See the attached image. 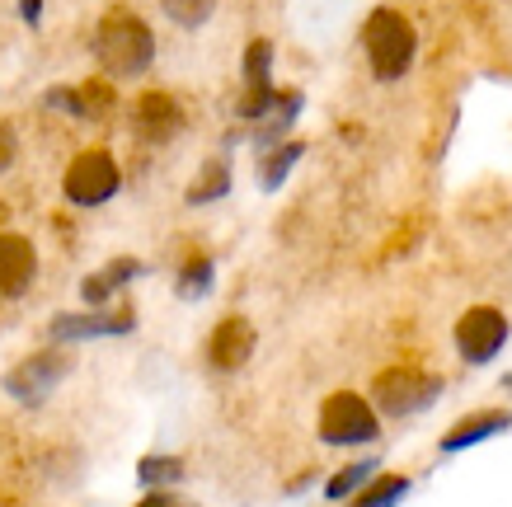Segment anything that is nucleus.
Listing matches in <instances>:
<instances>
[{
    "instance_id": "f257e3e1",
    "label": "nucleus",
    "mask_w": 512,
    "mask_h": 507,
    "mask_svg": "<svg viewBox=\"0 0 512 507\" xmlns=\"http://www.w3.org/2000/svg\"><path fill=\"white\" fill-rule=\"evenodd\" d=\"M94 62L109 80H141L156 66V33L132 10H109L94 29Z\"/></svg>"
},
{
    "instance_id": "f03ea898",
    "label": "nucleus",
    "mask_w": 512,
    "mask_h": 507,
    "mask_svg": "<svg viewBox=\"0 0 512 507\" xmlns=\"http://www.w3.org/2000/svg\"><path fill=\"white\" fill-rule=\"evenodd\" d=\"M362 52H367V66L381 85H395L400 76H409V66L419 57V33L414 24L390 10V5H376L367 24H362Z\"/></svg>"
},
{
    "instance_id": "7ed1b4c3",
    "label": "nucleus",
    "mask_w": 512,
    "mask_h": 507,
    "mask_svg": "<svg viewBox=\"0 0 512 507\" xmlns=\"http://www.w3.org/2000/svg\"><path fill=\"white\" fill-rule=\"evenodd\" d=\"M437 395H442V376L437 371H423V367H390V371H376L372 381V409L381 418H414L423 409H433Z\"/></svg>"
},
{
    "instance_id": "20e7f679",
    "label": "nucleus",
    "mask_w": 512,
    "mask_h": 507,
    "mask_svg": "<svg viewBox=\"0 0 512 507\" xmlns=\"http://www.w3.org/2000/svg\"><path fill=\"white\" fill-rule=\"evenodd\" d=\"M62 193L80 212H94V207H104V202L118 198V193H123V169H118L113 151H104V146L80 151L62 174Z\"/></svg>"
},
{
    "instance_id": "39448f33",
    "label": "nucleus",
    "mask_w": 512,
    "mask_h": 507,
    "mask_svg": "<svg viewBox=\"0 0 512 507\" xmlns=\"http://www.w3.org/2000/svg\"><path fill=\"white\" fill-rule=\"evenodd\" d=\"M320 442L325 446H372L381 437V414L372 409L367 395L357 390H334L320 404Z\"/></svg>"
},
{
    "instance_id": "423d86ee",
    "label": "nucleus",
    "mask_w": 512,
    "mask_h": 507,
    "mask_svg": "<svg viewBox=\"0 0 512 507\" xmlns=\"http://www.w3.org/2000/svg\"><path fill=\"white\" fill-rule=\"evenodd\" d=\"M456 348H461L470 367H489L508 348V315L494 306H470L456 320Z\"/></svg>"
},
{
    "instance_id": "0eeeda50",
    "label": "nucleus",
    "mask_w": 512,
    "mask_h": 507,
    "mask_svg": "<svg viewBox=\"0 0 512 507\" xmlns=\"http://www.w3.org/2000/svg\"><path fill=\"white\" fill-rule=\"evenodd\" d=\"M66 371H71V357L57 353V348L52 353H33L5 376V395L19 404H43L66 381Z\"/></svg>"
},
{
    "instance_id": "6e6552de",
    "label": "nucleus",
    "mask_w": 512,
    "mask_h": 507,
    "mask_svg": "<svg viewBox=\"0 0 512 507\" xmlns=\"http://www.w3.org/2000/svg\"><path fill=\"white\" fill-rule=\"evenodd\" d=\"M184 127H188L184 104L165 90H146L132 104V132L141 141H151V146H170L174 137H184Z\"/></svg>"
},
{
    "instance_id": "1a4fd4ad",
    "label": "nucleus",
    "mask_w": 512,
    "mask_h": 507,
    "mask_svg": "<svg viewBox=\"0 0 512 507\" xmlns=\"http://www.w3.org/2000/svg\"><path fill=\"white\" fill-rule=\"evenodd\" d=\"M137 329V310H85V315H57L47 324L52 343H85V338H118Z\"/></svg>"
},
{
    "instance_id": "9d476101",
    "label": "nucleus",
    "mask_w": 512,
    "mask_h": 507,
    "mask_svg": "<svg viewBox=\"0 0 512 507\" xmlns=\"http://www.w3.org/2000/svg\"><path fill=\"white\" fill-rule=\"evenodd\" d=\"M33 282H38V249H33V240H24L15 231H0V301L29 296Z\"/></svg>"
},
{
    "instance_id": "9b49d317",
    "label": "nucleus",
    "mask_w": 512,
    "mask_h": 507,
    "mask_svg": "<svg viewBox=\"0 0 512 507\" xmlns=\"http://www.w3.org/2000/svg\"><path fill=\"white\" fill-rule=\"evenodd\" d=\"M254 343H259L254 324H249L245 315H226V320L212 329V338H207V362L217 371H240L249 357H254Z\"/></svg>"
},
{
    "instance_id": "f8f14e48",
    "label": "nucleus",
    "mask_w": 512,
    "mask_h": 507,
    "mask_svg": "<svg viewBox=\"0 0 512 507\" xmlns=\"http://www.w3.org/2000/svg\"><path fill=\"white\" fill-rule=\"evenodd\" d=\"M508 428H512L508 409H475V414H466L461 423H451V428L442 432L437 451H442V456H456V451H470V446L489 442V437H503Z\"/></svg>"
},
{
    "instance_id": "ddd939ff",
    "label": "nucleus",
    "mask_w": 512,
    "mask_h": 507,
    "mask_svg": "<svg viewBox=\"0 0 512 507\" xmlns=\"http://www.w3.org/2000/svg\"><path fill=\"white\" fill-rule=\"evenodd\" d=\"M146 273V263L141 259H113V263H104L99 273H90L85 282H80V301L90 310H104L118 296V287H127L132 277H141Z\"/></svg>"
},
{
    "instance_id": "4468645a",
    "label": "nucleus",
    "mask_w": 512,
    "mask_h": 507,
    "mask_svg": "<svg viewBox=\"0 0 512 507\" xmlns=\"http://www.w3.org/2000/svg\"><path fill=\"white\" fill-rule=\"evenodd\" d=\"M301 155H306V141H278V146L259 151V188H264V193H278Z\"/></svg>"
},
{
    "instance_id": "2eb2a0df",
    "label": "nucleus",
    "mask_w": 512,
    "mask_h": 507,
    "mask_svg": "<svg viewBox=\"0 0 512 507\" xmlns=\"http://www.w3.org/2000/svg\"><path fill=\"white\" fill-rule=\"evenodd\" d=\"M409 489H414L409 475H372L353 498H348V507H395L409 498Z\"/></svg>"
},
{
    "instance_id": "dca6fc26",
    "label": "nucleus",
    "mask_w": 512,
    "mask_h": 507,
    "mask_svg": "<svg viewBox=\"0 0 512 507\" xmlns=\"http://www.w3.org/2000/svg\"><path fill=\"white\" fill-rule=\"evenodd\" d=\"M231 193V160H207V165L198 169V179L188 184V207H202V202H217V198H226Z\"/></svg>"
},
{
    "instance_id": "f3484780",
    "label": "nucleus",
    "mask_w": 512,
    "mask_h": 507,
    "mask_svg": "<svg viewBox=\"0 0 512 507\" xmlns=\"http://www.w3.org/2000/svg\"><path fill=\"white\" fill-rule=\"evenodd\" d=\"M212 282H217L212 259H207V254H193V259L179 268V277H174V292L184 296V301H202V296L212 292Z\"/></svg>"
},
{
    "instance_id": "a211bd4d",
    "label": "nucleus",
    "mask_w": 512,
    "mask_h": 507,
    "mask_svg": "<svg viewBox=\"0 0 512 507\" xmlns=\"http://www.w3.org/2000/svg\"><path fill=\"white\" fill-rule=\"evenodd\" d=\"M278 99H282L278 85H245L240 99H235V118L240 123H264L268 113L278 108Z\"/></svg>"
},
{
    "instance_id": "6ab92c4d",
    "label": "nucleus",
    "mask_w": 512,
    "mask_h": 507,
    "mask_svg": "<svg viewBox=\"0 0 512 507\" xmlns=\"http://www.w3.org/2000/svg\"><path fill=\"white\" fill-rule=\"evenodd\" d=\"M376 465H381L376 456H367V461H353V465H343L339 475H334V479L325 484V498H329V503H348V498H353V493L376 475Z\"/></svg>"
},
{
    "instance_id": "aec40b11",
    "label": "nucleus",
    "mask_w": 512,
    "mask_h": 507,
    "mask_svg": "<svg viewBox=\"0 0 512 507\" xmlns=\"http://www.w3.org/2000/svg\"><path fill=\"white\" fill-rule=\"evenodd\" d=\"M137 479H141V489H170V484L184 479V461L179 456H146L137 465Z\"/></svg>"
},
{
    "instance_id": "412c9836",
    "label": "nucleus",
    "mask_w": 512,
    "mask_h": 507,
    "mask_svg": "<svg viewBox=\"0 0 512 507\" xmlns=\"http://www.w3.org/2000/svg\"><path fill=\"white\" fill-rule=\"evenodd\" d=\"M240 76L245 85H273V43L268 38H254L240 57Z\"/></svg>"
},
{
    "instance_id": "4be33fe9",
    "label": "nucleus",
    "mask_w": 512,
    "mask_h": 507,
    "mask_svg": "<svg viewBox=\"0 0 512 507\" xmlns=\"http://www.w3.org/2000/svg\"><path fill=\"white\" fill-rule=\"evenodd\" d=\"M160 10L179 29H202L207 19L217 15V0H160Z\"/></svg>"
},
{
    "instance_id": "5701e85b",
    "label": "nucleus",
    "mask_w": 512,
    "mask_h": 507,
    "mask_svg": "<svg viewBox=\"0 0 512 507\" xmlns=\"http://www.w3.org/2000/svg\"><path fill=\"white\" fill-rule=\"evenodd\" d=\"M15 160H19V137H15V127L0 118V174L15 169Z\"/></svg>"
},
{
    "instance_id": "b1692460",
    "label": "nucleus",
    "mask_w": 512,
    "mask_h": 507,
    "mask_svg": "<svg viewBox=\"0 0 512 507\" xmlns=\"http://www.w3.org/2000/svg\"><path fill=\"white\" fill-rule=\"evenodd\" d=\"M19 19H24L29 29H38V24H43V0H19Z\"/></svg>"
},
{
    "instance_id": "393cba45",
    "label": "nucleus",
    "mask_w": 512,
    "mask_h": 507,
    "mask_svg": "<svg viewBox=\"0 0 512 507\" xmlns=\"http://www.w3.org/2000/svg\"><path fill=\"white\" fill-rule=\"evenodd\" d=\"M137 507H179V503H174V498H170V493H165V489H151V493H146V498H141Z\"/></svg>"
}]
</instances>
